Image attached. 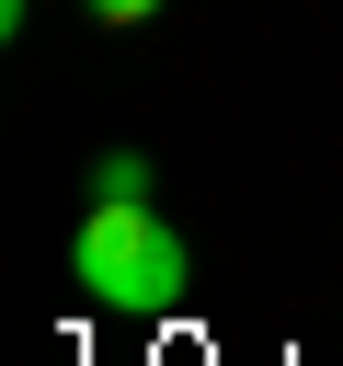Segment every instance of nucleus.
<instances>
[{"label":"nucleus","mask_w":343,"mask_h":366,"mask_svg":"<svg viewBox=\"0 0 343 366\" xmlns=\"http://www.w3.org/2000/svg\"><path fill=\"white\" fill-rule=\"evenodd\" d=\"M91 194H149V160H137V149H103V160H91Z\"/></svg>","instance_id":"f03ea898"},{"label":"nucleus","mask_w":343,"mask_h":366,"mask_svg":"<svg viewBox=\"0 0 343 366\" xmlns=\"http://www.w3.org/2000/svg\"><path fill=\"white\" fill-rule=\"evenodd\" d=\"M69 274H80L91 309H114V320H160V309H183L194 252H183V229H172L149 194H91V217H80V240H69Z\"/></svg>","instance_id":"f257e3e1"},{"label":"nucleus","mask_w":343,"mask_h":366,"mask_svg":"<svg viewBox=\"0 0 343 366\" xmlns=\"http://www.w3.org/2000/svg\"><path fill=\"white\" fill-rule=\"evenodd\" d=\"M80 11H91V23H114V34H126V23H160V11H172V0H80Z\"/></svg>","instance_id":"7ed1b4c3"}]
</instances>
